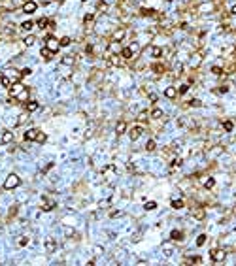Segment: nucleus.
I'll return each instance as SVG.
<instances>
[{
	"mask_svg": "<svg viewBox=\"0 0 236 266\" xmlns=\"http://www.w3.org/2000/svg\"><path fill=\"white\" fill-rule=\"evenodd\" d=\"M19 183H21V179H19L17 174H10V176L6 177V181H4V189L6 191H11V189H17Z\"/></svg>",
	"mask_w": 236,
	"mask_h": 266,
	"instance_id": "1",
	"label": "nucleus"
},
{
	"mask_svg": "<svg viewBox=\"0 0 236 266\" xmlns=\"http://www.w3.org/2000/svg\"><path fill=\"white\" fill-rule=\"evenodd\" d=\"M210 257H211V260H214V263H223V260H225V257H227V253L223 251V249H211V251H210Z\"/></svg>",
	"mask_w": 236,
	"mask_h": 266,
	"instance_id": "2",
	"label": "nucleus"
},
{
	"mask_svg": "<svg viewBox=\"0 0 236 266\" xmlns=\"http://www.w3.org/2000/svg\"><path fill=\"white\" fill-rule=\"evenodd\" d=\"M40 208H42V212H51V209L55 208V204H53V200H51V198L42 196V198H40Z\"/></svg>",
	"mask_w": 236,
	"mask_h": 266,
	"instance_id": "3",
	"label": "nucleus"
},
{
	"mask_svg": "<svg viewBox=\"0 0 236 266\" xmlns=\"http://www.w3.org/2000/svg\"><path fill=\"white\" fill-rule=\"evenodd\" d=\"M46 47H49L51 51H55V53H57L59 47H61V42H59V40H55L53 36H47V40H46Z\"/></svg>",
	"mask_w": 236,
	"mask_h": 266,
	"instance_id": "4",
	"label": "nucleus"
},
{
	"mask_svg": "<svg viewBox=\"0 0 236 266\" xmlns=\"http://www.w3.org/2000/svg\"><path fill=\"white\" fill-rule=\"evenodd\" d=\"M202 59H204V55L200 53V51H198V53H193V55H191V59H189V64L193 66V68H197V66H200Z\"/></svg>",
	"mask_w": 236,
	"mask_h": 266,
	"instance_id": "5",
	"label": "nucleus"
},
{
	"mask_svg": "<svg viewBox=\"0 0 236 266\" xmlns=\"http://www.w3.org/2000/svg\"><path fill=\"white\" fill-rule=\"evenodd\" d=\"M10 91H11V94H13V96H19V94H21L23 91H25V87H23V83H21V81H15V83H11Z\"/></svg>",
	"mask_w": 236,
	"mask_h": 266,
	"instance_id": "6",
	"label": "nucleus"
},
{
	"mask_svg": "<svg viewBox=\"0 0 236 266\" xmlns=\"http://www.w3.org/2000/svg\"><path fill=\"white\" fill-rule=\"evenodd\" d=\"M38 134H40V130L38 128H30V130H27L25 132V140H29V142H36V138H38Z\"/></svg>",
	"mask_w": 236,
	"mask_h": 266,
	"instance_id": "7",
	"label": "nucleus"
},
{
	"mask_svg": "<svg viewBox=\"0 0 236 266\" xmlns=\"http://www.w3.org/2000/svg\"><path fill=\"white\" fill-rule=\"evenodd\" d=\"M36 8H38V4H36V2H30V0H27V2L23 4V11H25V13H34Z\"/></svg>",
	"mask_w": 236,
	"mask_h": 266,
	"instance_id": "8",
	"label": "nucleus"
},
{
	"mask_svg": "<svg viewBox=\"0 0 236 266\" xmlns=\"http://www.w3.org/2000/svg\"><path fill=\"white\" fill-rule=\"evenodd\" d=\"M142 134H144V126L142 125L134 126V128H130V140H138Z\"/></svg>",
	"mask_w": 236,
	"mask_h": 266,
	"instance_id": "9",
	"label": "nucleus"
},
{
	"mask_svg": "<svg viewBox=\"0 0 236 266\" xmlns=\"http://www.w3.org/2000/svg\"><path fill=\"white\" fill-rule=\"evenodd\" d=\"M40 55H42V57L46 59V61H49V59H53L55 51H51L49 47H42V49H40Z\"/></svg>",
	"mask_w": 236,
	"mask_h": 266,
	"instance_id": "10",
	"label": "nucleus"
},
{
	"mask_svg": "<svg viewBox=\"0 0 236 266\" xmlns=\"http://www.w3.org/2000/svg\"><path fill=\"white\" fill-rule=\"evenodd\" d=\"M162 253H165L166 257H170L172 253H174V244H170V242H165V244H162Z\"/></svg>",
	"mask_w": 236,
	"mask_h": 266,
	"instance_id": "11",
	"label": "nucleus"
},
{
	"mask_svg": "<svg viewBox=\"0 0 236 266\" xmlns=\"http://www.w3.org/2000/svg\"><path fill=\"white\" fill-rule=\"evenodd\" d=\"M55 249H57V244H55V240L47 238V240H46V251H47V253H55Z\"/></svg>",
	"mask_w": 236,
	"mask_h": 266,
	"instance_id": "12",
	"label": "nucleus"
},
{
	"mask_svg": "<svg viewBox=\"0 0 236 266\" xmlns=\"http://www.w3.org/2000/svg\"><path fill=\"white\" fill-rule=\"evenodd\" d=\"M125 130H127V123H125V121H117V125H115V134H117V136H121Z\"/></svg>",
	"mask_w": 236,
	"mask_h": 266,
	"instance_id": "13",
	"label": "nucleus"
},
{
	"mask_svg": "<svg viewBox=\"0 0 236 266\" xmlns=\"http://www.w3.org/2000/svg\"><path fill=\"white\" fill-rule=\"evenodd\" d=\"M149 55H151V57H155V59L162 57V47H157V45H153V47L149 49Z\"/></svg>",
	"mask_w": 236,
	"mask_h": 266,
	"instance_id": "14",
	"label": "nucleus"
},
{
	"mask_svg": "<svg viewBox=\"0 0 236 266\" xmlns=\"http://www.w3.org/2000/svg\"><path fill=\"white\" fill-rule=\"evenodd\" d=\"M11 142H13V134H11L10 130L2 132V144H11Z\"/></svg>",
	"mask_w": 236,
	"mask_h": 266,
	"instance_id": "15",
	"label": "nucleus"
},
{
	"mask_svg": "<svg viewBox=\"0 0 236 266\" xmlns=\"http://www.w3.org/2000/svg\"><path fill=\"white\" fill-rule=\"evenodd\" d=\"M74 62H76L74 55H64V57H62V64H64V66H72Z\"/></svg>",
	"mask_w": 236,
	"mask_h": 266,
	"instance_id": "16",
	"label": "nucleus"
},
{
	"mask_svg": "<svg viewBox=\"0 0 236 266\" xmlns=\"http://www.w3.org/2000/svg\"><path fill=\"white\" fill-rule=\"evenodd\" d=\"M193 217H195L197 221H204V219H206V212H204V209H195V212H193Z\"/></svg>",
	"mask_w": 236,
	"mask_h": 266,
	"instance_id": "17",
	"label": "nucleus"
},
{
	"mask_svg": "<svg viewBox=\"0 0 236 266\" xmlns=\"http://www.w3.org/2000/svg\"><path fill=\"white\" fill-rule=\"evenodd\" d=\"M165 96H166V98H176V96H178V91H176L174 87H166Z\"/></svg>",
	"mask_w": 236,
	"mask_h": 266,
	"instance_id": "18",
	"label": "nucleus"
},
{
	"mask_svg": "<svg viewBox=\"0 0 236 266\" xmlns=\"http://www.w3.org/2000/svg\"><path fill=\"white\" fill-rule=\"evenodd\" d=\"M108 8H110V6H108V2H104V0H98V4H97V10L100 11V13H106V11H108Z\"/></svg>",
	"mask_w": 236,
	"mask_h": 266,
	"instance_id": "19",
	"label": "nucleus"
},
{
	"mask_svg": "<svg viewBox=\"0 0 236 266\" xmlns=\"http://www.w3.org/2000/svg\"><path fill=\"white\" fill-rule=\"evenodd\" d=\"M121 55H123V57H125V59H132V57H134V51L130 49V47H123Z\"/></svg>",
	"mask_w": 236,
	"mask_h": 266,
	"instance_id": "20",
	"label": "nucleus"
},
{
	"mask_svg": "<svg viewBox=\"0 0 236 266\" xmlns=\"http://www.w3.org/2000/svg\"><path fill=\"white\" fill-rule=\"evenodd\" d=\"M125 38V30H115L113 32V42H121Z\"/></svg>",
	"mask_w": 236,
	"mask_h": 266,
	"instance_id": "21",
	"label": "nucleus"
},
{
	"mask_svg": "<svg viewBox=\"0 0 236 266\" xmlns=\"http://www.w3.org/2000/svg\"><path fill=\"white\" fill-rule=\"evenodd\" d=\"M136 119H138V123H146L147 119H149V115H147V112L144 110V112H140V113H138V117H136Z\"/></svg>",
	"mask_w": 236,
	"mask_h": 266,
	"instance_id": "22",
	"label": "nucleus"
},
{
	"mask_svg": "<svg viewBox=\"0 0 236 266\" xmlns=\"http://www.w3.org/2000/svg\"><path fill=\"white\" fill-rule=\"evenodd\" d=\"M36 25H38L40 29H46V27L49 25V19H47V17H42V19H38V21H36Z\"/></svg>",
	"mask_w": 236,
	"mask_h": 266,
	"instance_id": "23",
	"label": "nucleus"
},
{
	"mask_svg": "<svg viewBox=\"0 0 236 266\" xmlns=\"http://www.w3.org/2000/svg\"><path fill=\"white\" fill-rule=\"evenodd\" d=\"M38 110V102L36 100H30L29 104H27V112H36Z\"/></svg>",
	"mask_w": 236,
	"mask_h": 266,
	"instance_id": "24",
	"label": "nucleus"
},
{
	"mask_svg": "<svg viewBox=\"0 0 236 266\" xmlns=\"http://www.w3.org/2000/svg\"><path fill=\"white\" fill-rule=\"evenodd\" d=\"M187 264H202V257H198V255L191 257V259L187 260Z\"/></svg>",
	"mask_w": 236,
	"mask_h": 266,
	"instance_id": "25",
	"label": "nucleus"
},
{
	"mask_svg": "<svg viewBox=\"0 0 236 266\" xmlns=\"http://www.w3.org/2000/svg\"><path fill=\"white\" fill-rule=\"evenodd\" d=\"M119 61H121V57H119L117 53H115V55H111V57H110V64H115V66H119V64H121Z\"/></svg>",
	"mask_w": 236,
	"mask_h": 266,
	"instance_id": "26",
	"label": "nucleus"
},
{
	"mask_svg": "<svg viewBox=\"0 0 236 266\" xmlns=\"http://www.w3.org/2000/svg\"><path fill=\"white\" fill-rule=\"evenodd\" d=\"M34 43H36V38H34V36H27V38H25V45H27V47L34 45Z\"/></svg>",
	"mask_w": 236,
	"mask_h": 266,
	"instance_id": "27",
	"label": "nucleus"
},
{
	"mask_svg": "<svg viewBox=\"0 0 236 266\" xmlns=\"http://www.w3.org/2000/svg\"><path fill=\"white\" fill-rule=\"evenodd\" d=\"M155 147H157V144H155V140H149V142L146 144V149H147V151H155Z\"/></svg>",
	"mask_w": 236,
	"mask_h": 266,
	"instance_id": "28",
	"label": "nucleus"
},
{
	"mask_svg": "<svg viewBox=\"0 0 236 266\" xmlns=\"http://www.w3.org/2000/svg\"><path fill=\"white\" fill-rule=\"evenodd\" d=\"M214 185H215V179H214V177H208L206 183H204V187H206V189H214Z\"/></svg>",
	"mask_w": 236,
	"mask_h": 266,
	"instance_id": "29",
	"label": "nucleus"
},
{
	"mask_svg": "<svg viewBox=\"0 0 236 266\" xmlns=\"http://www.w3.org/2000/svg\"><path fill=\"white\" fill-rule=\"evenodd\" d=\"M170 204H172V208H174V209H179V208H183V200H172Z\"/></svg>",
	"mask_w": 236,
	"mask_h": 266,
	"instance_id": "30",
	"label": "nucleus"
},
{
	"mask_svg": "<svg viewBox=\"0 0 236 266\" xmlns=\"http://www.w3.org/2000/svg\"><path fill=\"white\" fill-rule=\"evenodd\" d=\"M170 236H172V240H181V238H183V234L179 232V230H172V234H170Z\"/></svg>",
	"mask_w": 236,
	"mask_h": 266,
	"instance_id": "31",
	"label": "nucleus"
},
{
	"mask_svg": "<svg viewBox=\"0 0 236 266\" xmlns=\"http://www.w3.org/2000/svg\"><path fill=\"white\" fill-rule=\"evenodd\" d=\"M151 115H153V119H161L162 117V110H159V108H155L153 112H151Z\"/></svg>",
	"mask_w": 236,
	"mask_h": 266,
	"instance_id": "32",
	"label": "nucleus"
},
{
	"mask_svg": "<svg viewBox=\"0 0 236 266\" xmlns=\"http://www.w3.org/2000/svg\"><path fill=\"white\" fill-rule=\"evenodd\" d=\"M27 244H29V238H27V236H23V238H19V240H17V245H19V247H25Z\"/></svg>",
	"mask_w": 236,
	"mask_h": 266,
	"instance_id": "33",
	"label": "nucleus"
},
{
	"mask_svg": "<svg viewBox=\"0 0 236 266\" xmlns=\"http://www.w3.org/2000/svg\"><path fill=\"white\" fill-rule=\"evenodd\" d=\"M223 128H225V130H227V132H230V130H232V128H234V125H232V121H225V123H223Z\"/></svg>",
	"mask_w": 236,
	"mask_h": 266,
	"instance_id": "34",
	"label": "nucleus"
},
{
	"mask_svg": "<svg viewBox=\"0 0 236 266\" xmlns=\"http://www.w3.org/2000/svg\"><path fill=\"white\" fill-rule=\"evenodd\" d=\"M30 29H32V21H25V23L21 25V30H27V32H29Z\"/></svg>",
	"mask_w": 236,
	"mask_h": 266,
	"instance_id": "35",
	"label": "nucleus"
},
{
	"mask_svg": "<svg viewBox=\"0 0 236 266\" xmlns=\"http://www.w3.org/2000/svg\"><path fill=\"white\" fill-rule=\"evenodd\" d=\"M214 10V4H202L200 6V11H211Z\"/></svg>",
	"mask_w": 236,
	"mask_h": 266,
	"instance_id": "36",
	"label": "nucleus"
},
{
	"mask_svg": "<svg viewBox=\"0 0 236 266\" xmlns=\"http://www.w3.org/2000/svg\"><path fill=\"white\" fill-rule=\"evenodd\" d=\"M153 70H155L157 74H162V72H165V66H162V64H159V62H157V64H153Z\"/></svg>",
	"mask_w": 236,
	"mask_h": 266,
	"instance_id": "37",
	"label": "nucleus"
},
{
	"mask_svg": "<svg viewBox=\"0 0 236 266\" xmlns=\"http://www.w3.org/2000/svg\"><path fill=\"white\" fill-rule=\"evenodd\" d=\"M178 166H181V158H174V161H172V164H170V168L174 170V168H178Z\"/></svg>",
	"mask_w": 236,
	"mask_h": 266,
	"instance_id": "38",
	"label": "nucleus"
},
{
	"mask_svg": "<svg viewBox=\"0 0 236 266\" xmlns=\"http://www.w3.org/2000/svg\"><path fill=\"white\" fill-rule=\"evenodd\" d=\"M27 119H29V115H19V119H17V123H15V125H23V123H27Z\"/></svg>",
	"mask_w": 236,
	"mask_h": 266,
	"instance_id": "39",
	"label": "nucleus"
},
{
	"mask_svg": "<svg viewBox=\"0 0 236 266\" xmlns=\"http://www.w3.org/2000/svg\"><path fill=\"white\" fill-rule=\"evenodd\" d=\"M46 140H47V136H46L43 132H40V134H38V138H36V142H38V144H43Z\"/></svg>",
	"mask_w": 236,
	"mask_h": 266,
	"instance_id": "40",
	"label": "nucleus"
},
{
	"mask_svg": "<svg viewBox=\"0 0 236 266\" xmlns=\"http://www.w3.org/2000/svg\"><path fill=\"white\" fill-rule=\"evenodd\" d=\"M204 242H206V234H200L197 238V245H204Z\"/></svg>",
	"mask_w": 236,
	"mask_h": 266,
	"instance_id": "41",
	"label": "nucleus"
},
{
	"mask_svg": "<svg viewBox=\"0 0 236 266\" xmlns=\"http://www.w3.org/2000/svg\"><path fill=\"white\" fill-rule=\"evenodd\" d=\"M189 106H195V108H200V106H202V102H200V100H197V98H193V100L189 102Z\"/></svg>",
	"mask_w": 236,
	"mask_h": 266,
	"instance_id": "42",
	"label": "nucleus"
},
{
	"mask_svg": "<svg viewBox=\"0 0 236 266\" xmlns=\"http://www.w3.org/2000/svg\"><path fill=\"white\" fill-rule=\"evenodd\" d=\"M17 98H19V100H27V98H29V91H27V89H25V91H23V93H21V94H19V96H17Z\"/></svg>",
	"mask_w": 236,
	"mask_h": 266,
	"instance_id": "43",
	"label": "nucleus"
},
{
	"mask_svg": "<svg viewBox=\"0 0 236 266\" xmlns=\"http://www.w3.org/2000/svg\"><path fill=\"white\" fill-rule=\"evenodd\" d=\"M155 208H157V204H155V202H147V204H146V209H147V212H151V209H155Z\"/></svg>",
	"mask_w": 236,
	"mask_h": 266,
	"instance_id": "44",
	"label": "nucleus"
},
{
	"mask_svg": "<svg viewBox=\"0 0 236 266\" xmlns=\"http://www.w3.org/2000/svg\"><path fill=\"white\" fill-rule=\"evenodd\" d=\"M187 89H189V85H181V87L178 89V94H185V93H187Z\"/></svg>",
	"mask_w": 236,
	"mask_h": 266,
	"instance_id": "45",
	"label": "nucleus"
},
{
	"mask_svg": "<svg viewBox=\"0 0 236 266\" xmlns=\"http://www.w3.org/2000/svg\"><path fill=\"white\" fill-rule=\"evenodd\" d=\"M130 49H132V51H134V55H136V53L140 51V45H138L136 42H132V43H130Z\"/></svg>",
	"mask_w": 236,
	"mask_h": 266,
	"instance_id": "46",
	"label": "nucleus"
},
{
	"mask_svg": "<svg viewBox=\"0 0 236 266\" xmlns=\"http://www.w3.org/2000/svg\"><path fill=\"white\" fill-rule=\"evenodd\" d=\"M2 85H4V87H8V89H10V87H11V81H10V79H8V77H2Z\"/></svg>",
	"mask_w": 236,
	"mask_h": 266,
	"instance_id": "47",
	"label": "nucleus"
},
{
	"mask_svg": "<svg viewBox=\"0 0 236 266\" xmlns=\"http://www.w3.org/2000/svg\"><path fill=\"white\" fill-rule=\"evenodd\" d=\"M117 47H119V42H111L110 43V51H117Z\"/></svg>",
	"mask_w": 236,
	"mask_h": 266,
	"instance_id": "48",
	"label": "nucleus"
},
{
	"mask_svg": "<svg viewBox=\"0 0 236 266\" xmlns=\"http://www.w3.org/2000/svg\"><path fill=\"white\" fill-rule=\"evenodd\" d=\"M68 43H70V36H64V38L61 40V45H62V47H64V45H68Z\"/></svg>",
	"mask_w": 236,
	"mask_h": 266,
	"instance_id": "49",
	"label": "nucleus"
},
{
	"mask_svg": "<svg viewBox=\"0 0 236 266\" xmlns=\"http://www.w3.org/2000/svg\"><path fill=\"white\" fill-rule=\"evenodd\" d=\"M110 217H111V219H115V217H121V212H117V209H113V212L110 213Z\"/></svg>",
	"mask_w": 236,
	"mask_h": 266,
	"instance_id": "50",
	"label": "nucleus"
},
{
	"mask_svg": "<svg viewBox=\"0 0 236 266\" xmlns=\"http://www.w3.org/2000/svg\"><path fill=\"white\" fill-rule=\"evenodd\" d=\"M142 15H155V11H153V10H146V8H144V10H142Z\"/></svg>",
	"mask_w": 236,
	"mask_h": 266,
	"instance_id": "51",
	"label": "nucleus"
},
{
	"mask_svg": "<svg viewBox=\"0 0 236 266\" xmlns=\"http://www.w3.org/2000/svg\"><path fill=\"white\" fill-rule=\"evenodd\" d=\"M102 253H104V249L100 245H97V247H95V255H102Z\"/></svg>",
	"mask_w": 236,
	"mask_h": 266,
	"instance_id": "52",
	"label": "nucleus"
},
{
	"mask_svg": "<svg viewBox=\"0 0 236 266\" xmlns=\"http://www.w3.org/2000/svg\"><path fill=\"white\" fill-rule=\"evenodd\" d=\"M93 19H95L93 13H87V15H85V21H87V23H93Z\"/></svg>",
	"mask_w": 236,
	"mask_h": 266,
	"instance_id": "53",
	"label": "nucleus"
},
{
	"mask_svg": "<svg viewBox=\"0 0 236 266\" xmlns=\"http://www.w3.org/2000/svg\"><path fill=\"white\" fill-rule=\"evenodd\" d=\"M211 72H214L215 76H219V74H221V68H219V66H214V68H211Z\"/></svg>",
	"mask_w": 236,
	"mask_h": 266,
	"instance_id": "54",
	"label": "nucleus"
},
{
	"mask_svg": "<svg viewBox=\"0 0 236 266\" xmlns=\"http://www.w3.org/2000/svg\"><path fill=\"white\" fill-rule=\"evenodd\" d=\"M85 53H93V45H85Z\"/></svg>",
	"mask_w": 236,
	"mask_h": 266,
	"instance_id": "55",
	"label": "nucleus"
},
{
	"mask_svg": "<svg viewBox=\"0 0 236 266\" xmlns=\"http://www.w3.org/2000/svg\"><path fill=\"white\" fill-rule=\"evenodd\" d=\"M230 11H232V13L236 15V4H234V6H232V8H230Z\"/></svg>",
	"mask_w": 236,
	"mask_h": 266,
	"instance_id": "56",
	"label": "nucleus"
},
{
	"mask_svg": "<svg viewBox=\"0 0 236 266\" xmlns=\"http://www.w3.org/2000/svg\"><path fill=\"white\" fill-rule=\"evenodd\" d=\"M2 77H4V74H2V72H0V81H2Z\"/></svg>",
	"mask_w": 236,
	"mask_h": 266,
	"instance_id": "57",
	"label": "nucleus"
},
{
	"mask_svg": "<svg viewBox=\"0 0 236 266\" xmlns=\"http://www.w3.org/2000/svg\"><path fill=\"white\" fill-rule=\"evenodd\" d=\"M23 2H27V0H23Z\"/></svg>",
	"mask_w": 236,
	"mask_h": 266,
	"instance_id": "58",
	"label": "nucleus"
},
{
	"mask_svg": "<svg viewBox=\"0 0 236 266\" xmlns=\"http://www.w3.org/2000/svg\"><path fill=\"white\" fill-rule=\"evenodd\" d=\"M83 2H85V0H83Z\"/></svg>",
	"mask_w": 236,
	"mask_h": 266,
	"instance_id": "59",
	"label": "nucleus"
},
{
	"mask_svg": "<svg viewBox=\"0 0 236 266\" xmlns=\"http://www.w3.org/2000/svg\"><path fill=\"white\" fill-rule=\"evenodd\" d=\"M168 2H170V0H168Z\"/></svg>",
	"mask_w": 236,
	"mask_h": 266,
	"instance_id": "60",
	"label": "nucleus"
}]
</instances>
